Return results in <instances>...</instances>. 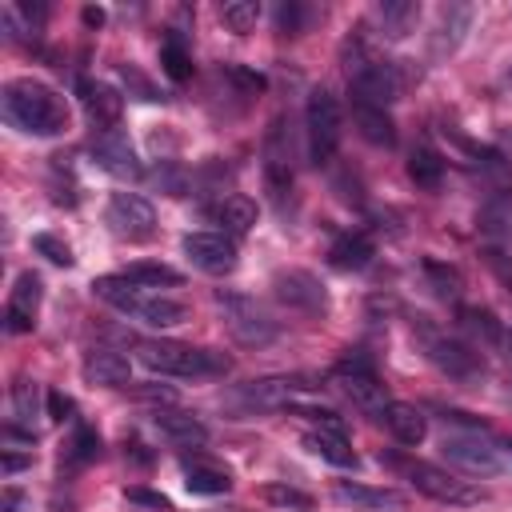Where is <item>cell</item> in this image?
Instances as JSON below:
<instances>
[{
	"label": "cell",
	"instance_id": "30",
	"mask_svg": "<svg viewBox=\"0 0 512 512\" xmlns=\"http://www.w3.org/2000/svg\"><path fill=\"white\" fill-rule=\"evenodd\" d=\"M408 180H412L416 188H424V192H436L440 180H444V160H440V152L428 148V144L412 148V152H408Z\"/></svg>",
	"mask_w": 512,
	"mask_h": 512
},
{
	"label": "cell",
	"instance_id": "38",
	"mask_svg": "<svg viewBox=\"0 0 512 512\" xmlns=\"http://www.w3.org/2000/svg\"><path fill=\"white\" fill-rule=\"evenodd\" d=\"M120 80L128 84V96H136V100H164V92L136 64H120Z\"/></svg>",
	"mask_w": 512,
	"mask_h": 512
},
{
	"label": "cell",
	"instance_id": "24",
	"mask_svg": "<svg viewBox=\"0 0 512 512\" xmlns=\"http://www.w3.org/2000/svg\"><path fill=\"white\" fill-rule=\"evenodd\" d=\"M384 424H388V432L400 440V444H408V448H416L424 436H428V420H424V412L416 408V404H404V400H392L388 408H384V416H380Z\"/></svg>",
	"mask_w": 512,
	"mask_h": 512
},
{
	"label": "cell",
	"instance_id": "37",
	"mask_svg": "<svg viewBox=\"0 0 512 512\" xmlns=\"http://www.w3.org/2000/svg\"><path fill=\"white\" fill-rule=\"evenodd\" d=\"M32 248L44 256V260H52V264H60V268H68L76 256H72V248H68V240L64 236H56V232H36L32 236Z\"/></svg>",
	"mask_w": 512,
	"mask_h": 512
},
{
	"label": "cell",
	"instance_id": "9",
	"mask_svg": "<svg viewBox=\"0 0 512 512\" xmlns=\"http://www.w3.org/2000/svg\"><path fill=\"white\" fill-rule=\"evenodd\" d=\"M348 88H352V104H372V108H388V104L400 100V92H404L396 64L372 60V56H368L360 68L348 72Z\"/></svg>",
	"mask_w": 512,
	"mask_h": 512
},
{
	"label": "cell",
	"instance_id": "14",
	"mask_svg": "<svg viewBox=\"0 0 512 512\" xmlns=\"http://www.w3.org/2000/svg\"><path fill=\"white\" fill-rule=\"evenodd\" d=\"M312 376H264V380H252L240 388V400L244 408H256V412H268V408H288L296 396L312 392Z\"/></svg>",
	"mask_w": 512,
	"mask_h": 512
},
{
	"label": "cell",
	"instance_id": "50",
	"mask_svg": "<svg viewBox=\"0 0 512 512\" xmlns=\"http://www.w3.org/2000/svg\"><path fill=\"white\" fill-rule=\"evenodd\" d=\"M500 448H504V452H508V456H512V440H508V444H500Z\"/></svg>",
	"mask_w": 512,
	"mask_h": 512
},
{
	"label": "cell",
	"instance_id": "42",
	"mask_svg": "<svg viewBox=\"0 0 512 512\" xmlns=\"http://www.w3.org/2000/svg\"><path fill=\"white\" fill-rule=\"evenodd\" d=\"M44 400H48V420H56V424L72 420V408H76V404H72V396H64L60 388H48V396H44Z\"/></svg>",
	"mask_w": 512,
	"mask_h": 512
},
{
	"label": "cell",
	"instance_id": "1",
	"mask_svg": "<svg viewBox=\"0 0 512 512\" xmlns=\"http://www.w3.org/2000/svg\"><path fill=\"white\" fill-rule=\"evenodd\" d=\"M0 104H4L8 124H16L28 136H60L68 128V104H64V96L52 92L48 84L32 80V76L8 80Z\"/></svg>",
	"mask_w": 512,
	"mask_h": 512
},
{
	"label": "cell",
	"instance_id": "19",
	"mask_svg": "<svg viewBox=\"0 0 512 512\" xmlns=\"http://www.w3.org/2000/svg\"><path fill=\"white\" fill-rule=\"evenodd\" d=\"M152 424H156V432L172 448H200L208 440V428L192 412H180V408H156L152 412Z\"/></svg>",
	"mask_w": 512,
	"mask_h": 512
},
{
	"label": "cell",
	"instance_id": "20",
	"mask_svg": "<svg viewBox=\"0 0 512 512\" xmlns=\"http://www.w3.org/2000/svg\"><path fill=\"white\" fill-rule=\"evenodd\" d=\"M332 496L340 500V504H348V508H356V512H396V508H404V496L400 492H392V488H372V484H360V480H340L336 488H332Z\"/></svg>",
	"mask_w": 512,
	"mask_h": 512
},
{
	"label": "cell",
	"instance_id": "36",
	"mask_svg": "<svg viewBox=\"0 0 512 512\" xmlns=\"http://www.w3.org/2000/svg\"><path fill=\"white\" fill-rule=\"evenodd\" d=\"M64 456H68V464H88V460H96V456H100V432L88 428V424H76V432H72Z\"/></svg>",
	"mask_w": 512,
	"mask_h": 512
},
{
	"label": "cell",
	"instance_id": "47",
	"mask_svg": "<svg viewBox=\"0 0 512 512\" xmlns=\"http://www.w3.org/2000/svg\"><path fill=\"white\" fill-rule=\"evenodd\" d=\"M28 464H32V452H28V456H16V452H8V448H4V460H0L4 476H16V472H20V468H28Z\"/></svg>",
	"mask_w": 512,
	"mask_h": 512
},
{
	"label": "cell",
	"instance_id": "13",
	"mask_svg": "<svg viewBox=\"0 0 512 512\" xmlns=\"http://www.w3.org/2000/svg\"><path fill=\"white\" fill-rule=\"evenodd\" d=\"M264 188L276 204H284L292 192V144L284 136V120H272L264 136Z\"/></svg>",
	"mask_w": 512,
	"mask_h": 512
},
{
	"label": "cell",
	"instance_id": "2",
	"mask_svg": "<svg viewBox=\"0 0 512 512\" xmlns=\"http://www.w3.org/2000/svg\"><path fill=\"white\" fill-rule=\"evenodd\" d=\"M136 356L148 372H160V376H224L232 368V360L216 348H192V344H180V340H140L136 344Z\"/></svg>",
	"mask_w": 512,
	"mask_h": 512
},
{
	"label": "cell",
	"instance_id": "16",
	"mask_svg": "<svg viewBox=\"0 0 512 512\" xmlns=\"http://www.w3.org/2000/svg\"><path fill=\"white\" fill-rule=\"evenodd\" d=\"M40 296H44L40 276H36V272H20L16 284H12V292H8V308H4L8 332H32V328H36Z\"/></svg>",
	"mask_w": 512,
	"mask_h": 512
},
{
	"label": "cell",
	"instance_id": "35",
	"mask_svg": "<svg viewBox=\"0 0 512 512\" xmlns=\"http://www.w3.org/2000/svg\"><path fill=\"white\" fill-rule=\"evenodd\" d=\"M256 16H260V4L256 0H228V4H220V20L232 32H240V36L256 28Z\"/></svg>",
	"mask_w": 512,
	"mask_h": 512
},
{
	"label": "cell",
	"instance_id": "46",
	"mask_svg": "<svg viewBox=\"0 0 512 512\" xmlns=\"http://www.w3.org/2000/svg\"><path fill=\"white\" fill-rule=\"evenodd\" d=\"M28 508H32V500L20 488H4L0 492V512H28Z\"/></svg>",
	"mask_w": 512,
	"mask_h": 512
},
{
	"label": "cell",
	"instance_id": "5",
	"mask_svg": "<svg viewBox=\"0 0 512 512\" xmlns=\"http://www.w3.org/2000/svg\"><path fill=\"white\" fill-rule=\"evenodd\" d=\"M216 308L224 316V328L232 332L236 344L244 348H264L276 340V320L252 300V296H240V292H216Z\"/></svg>",
	"mask_w": 512,
	"mask_h": 512
},
{
	"label": "cell",
	"instance_id": "28",
	"mask_svg": "<svg viewBox=\"0 0 512 512\" xmlns=\"http://www.w3.org/2000/svg\"><path fill=\"white\" fill-rule=\"evenodd\" d=\"M420 20V8L412 0H384L376 8V24H380V36L384 40H404Z\"/></svg>",
	"mask_w": 512,
	"mask_h": 512
},
{
	"label": "cell",
	"instance_id": "43",
	"mask_svg": "<svg viewBox=\"0 0 512 512\" xmlns=\"http://www.w3.org/2000/svg\"><path fill=\"white\" fill-rule=\"evenodd\" d=\"M264 496H268L272 504H292V508H308V496H304V492H296V488H284V484H268V488H264Z\"/></svg>",
	"mask_w": 512,
	"mask_h": 512
},
{
	"label": "cell",
	"instance_id": "51",
	"mask_svg": "<svg viewBox=\"0 0 512 512\" xmlns=\"http://www.w3.org/2000/svg\"><path fill=\"white\" fill-rule=\"evenodd\" d=\"M504 80H508V88H512V68H508V76H504Z\"/></svg>",
	"mask_w": 512,
	"mask_h": 512
},
{
	"label": "cell",
	"instance_id": "33",
	"mask_svg": "<svg viewBox=\"0 0 512 512\" xmlns=\"http://www.w3.org/2000/svg\"><path fill=\"white\" fill-rule=\"evenodd\" d=\"M120 276H128L132 284H144V288H160V284H168V288H176L184 276L176 272V268H168V264H152V260H140V264H128Z\"/></svg>",
	"mask_w": 512,
	"mask_h": 512
},
{
	"label": "cell",
	"instance_id": "10",
	"mask_svg": "<svg viewBox=\"0 0 512 512\" xmlns=\"http://www.w3.org/2000/svg\"><path fill=\"white\" fill-rule=\"evenodd\" d=\"M440 452H444L448 464H456L468 476H496L504 468L500 448L488 444V440H480V432H448L440 440Z\"/></svg>",
	"mask_w": 512,
	"mask_h": 512
},
{
	"label": "cell",
	"instance_id": "6",
	"mask_svg": "<svg viewBox=\"0 0 512 512\" xmlns=\"http://www.w3.org/2000/svg\"><path fill=\"white\" fill-rule=\"evenodd\" d=\"M340 104L328 88H312L308 104H304V132H308V160L312 164H328L332 152L340 148Z\"/></svg>",
	"mask_w": 512,
	"mask_h": 512
},
{
	"label": "cell",
	"instance_id": "3",
	"mask_svg": "<svg viewBox=\"0 0 512 512\" xmlns=\"http://www.w3.org/2000/svg\"><path fill=\"white\" fill-rule=\"evenodd\" d=\"M412 332L420 336L424 356H428L444 376H452L456 384H468V388L484 380V360H480V352H476V348H468V344H460V340L444 336L440 328H432V324H428V316H416V320H412Z\"/></svg>",
	"mask_w": 512,
	"mask_h": 512
},
{
	"label": "cell",
	"instance_id": "44",
	"mask_svg": "<svg viewBox=\"0 0 512 512\" xmlns=\"http://www.w3.org/2000/svg\"><path fill=\"white\" fill-rule=\"evenodd\" d=\"M128 500H132V504H148V508H156V512H168V508H172L164 492H148V488H128Z\"/></svg>",
	"mask_w": 512,
	"mask_h": 512
},
{
	"label": "cell",
	"instance_id": "8",
	"mask_svg": "<svg viewBox=\"0 0 512 512\" xmlns=\"http://www.w3.org/2000/svg\"><path fill=\"white\" fill-rule=\"evenodd\" d=\"M104 224H108L112 236H120L128 244H140L156 228V208L140 192H112L108 208H104Z\"/></svg>",
	"mask_w": 512,
	"mask_h": 512
},
{
	"label": "cell",
	"instance_id": "49",
	"mask_svg": "<svg viewBox=\"0 0 512 512\" xmlns=\"http://www.w3.org/2000/svg\"><path fill=\"white\" fill-rule=\"evenodd\" d=\"M80 16H84V24H88V28H100V24H104V8H96V4H88Z\"/></svg>",
	"mask_w": 512,
	"mask_h": 512
},
{
	"label": "cell",
	"instance_id": "23",
	"mask_svg": "<svg viewBox=\"0 0 512 512\" xmlns=\"http://www.w3.org/2000/svg\"><path fill=\"white\" fill-rule=\"evenodd\" d=\"M92 292H96L100 300H108L112 308L128 312V316H136V312L144 308V300L152 296L144 284H132L128 276H96V280H92Z\"/></svg>",
	"mask_w": 512,
	"mask_h": 512
},
{
	"label": "cell",
	"instance_id": "26",
	"mask_svg": "<svg viewBox=\"0 0 512 512\" xmlns=\"http://www.w3.org/2000/svg\"><path fill=\"white\" fill-rule=\"evenodd\" d=\"M300 444H304L312 456H320V460H328V464H336V468H356V452H352V444L344 440V432L316 428V432H304Z\"/></svg>",
	"mask_w": 512,
	"mask_h": 512
},
{
	"label": "cell",
	"instance_id": "39",
	"mask_svg": "<svg viewBox=\"0 0 512 512\" xmlns=\"http://www.w3.org/2000/svg\"><path fill=\"white\" fill-rule=\"evenodd\" d=\"M424 272L436 280V292H440V296H456V292H460V276H456V268H444L440 260H424Z\"/></svg>",
	"mask_w": 512,
	"mask_h": 512
},
{
	"label": "cell",
	"instance_id": "40",
	"mask_svg": "<svg viewBox=\"0 0 512 512\" xmlns=\"http://www.w3.org/2000/svg\"><path fill=\"white\" fill-rule=\"evenodd\" d=\"M12 408H16V420H24V424L32 428V412H36V388H32L28 380H20V384H16V392H12Z\"/></svg>",
	"mask_w": 512,
	"mask_h": 512
},
{
	"label": "cell",
	"instance_id": "29",
	"mask_svg": "<svg viewBox=\"0 0 512 512\" xmlns=\"http://www.w3.org/2000/svg\"><path fill=\"white\" fill-rule=\"evenodd\" d=\"M216 224L224 228V236H244L256 228V204L248 196H224L216 208H212Z\"/></svg>",
	"mask_w": 512,
	"mask_h": 512
},
{
	"label": "cell",
	"instance_id": "34",
	"mask_svg": "<svg viewBox=\"0 0 512 512\" xmlns=\"http://www.w3.org/2000/svg\"><path fill=\"white\" fill-rule=\"evenodd\" d=\"M460 324L476 336V340H484V344H496V340H504V324L488 312V308H476V304H468V308H460Z\"/></svg>",
	"mask_w": 512,
	"mask_h": 512
},
{
	"label": "cell",
	"instance_id": "41",
	"mask_svg": "<svg viewBox=\"0 0 512 512\" xmlns=\"http://www.w3.org/2000/svg\"><path fill=\"white\" fill-rule=\"evenodd\" d=\"M300 24H304V8L300 4H280L276 8V32L280 36H296Z\"/></svg>",
	"mask_w": 512,
	"mask_h": 512
},
{
	"label": "cell",
	"instance_id": "32",
	"mask_svg": "<svg viewBox=\"0 0 512 512\" xmlns=\"http://www.w3.org/2000/svg\"><path fill=\"white\" fill-rule=\"evenodd\" d=\"M184 316H188V308H184L180 300H168V296H148L144 308L136 312V320L148 324V328H172V324H180Z\"/></svg>",
	"mask_w": 512,
	"mask_h": 512
},
{
	"label": "cell",
	"instance_id": "12",
	"mask_svg": "<svg viewBox=\"0 0 512 512\" xmlns=\"http://www.w3.org/2000/svg\"><path fill=\"white\" fill-rule=\"evenodd\" d=\"M272 296H276L280 304L304 312V316H324V312H328V292H324V284H320L312 272H304V268L276 272V276H272Z\"/></svg>",
	"mask_w": 512,
	"mask_h": 512
},
{
	"label": "cell",
	"instance_id": "11",
	"mask_svg": "<svg viewBox=\"0 0 512 512\" xmlns=\"http://www.w3.org/2000/svg\"><path fill=\"white\" fill-rule=\"evenodd\" d=\"M180 248H184V256L192 260V268H200V272H208V276H228V272L236 268V260H240L236 240L224 236V232H188V236L180 240Z\"/></svg>",
	"mask_w": 512,
	"mask_h": 512
},
{
	"label": "cell",
	"instance_id": "18",
	"mask_svg": "<svg viewBox=\"0 0 512 512\" xmlns=\"http://www.w3.org/2000/svg\"><path fill=\"white\" fill-rule=\"evenodd\" d=\"M472 28V8L468 4H444L432 28V60L452 56L464 44V32Z\"/></svg>",
	"mask_w": 512,
	"mask_h": 512
},
{
	"label": "cell",
	"instance_id": "45",
	"mask_svg": "<svg viewBox=\"0 0 512 512\" xmlns=\"http://www.w3.org/2000/svg\"><path fill=\"white\" fill-rule=\"evenodd\" d=\"M228 76H232L244 92H252V96L264 88V76H260V72H248V68H240V64H232V68H228Z\"/></svg>",
	"mask_w": 512,
	"mask_h": 512
},
{
	"label": "cell",
	"instance_id": "27",
	"mask_svg": "<svg viewBox=\"0 0 512 512\" xmlns=\"http://www.w3.org/2000/svg\"><path fill=\"white\" fill-rule=\"evenodd\" d=\"M352 120H356V132L376 144V148H392L396 144V124L384 108H372V104H352Z\"/></svg>",
	"mask_w": 512,
	"mask_h": 512
},
{
	"label": "cell",
	"instance_id": "4",
	"mask_svg": "<svg viewBox=\"0 0 512 512\" xmlns=\"http://www.w3.org/2000/svg\"><path fill=\"white\" fill-rule=\"evenodd\" d=\"M388 464H392L396 472H404V476L416 484V492H424V496H432V500H440V504L472 508V504H484V500H488L484 488H476L472 480H460L456 472H444V468H436V464H428V460H400V456H388Z\"/></svg>",
	"mask_w": 512,
	"mask_h": 512
},
{
	"label": "cell",
	"instance_id": "25",
	"mask_svg": "<svg viewBox=\"0 0 512 512\" xmlns=\"http://www.w3.org/2000/svg\"><path fill=\"white\" fill-rule=\"evenodd\" d=\"M372 252H376V248H372V240H368L364 232H344V236L332 240V248H328V264L340 268V272H360V268H368Z\"/></svg>",
	"mask_w": 512,
	"mask_h": 512
},
{
	"label": "cell",
	"instance_id": "17",
	"mask_svg": "<svg viewBox=\"0 0 512 512\" xmlns=\"http://www.w3.org/2000/svg\"><path fill=\"white\" fill-rule=\"evenodd\" d=\"M80 104H84V116L96 124V132L104 128H116L120 124V112H124V96L112 88V84H100V80H80Z\"/></svg>",
	"mask_w": 512,
	"mask_h": 512
},
{
	"label": "cell",
	"instance_id": "31",
	"mask_svg": "<svg viewBox=\"0 0 512 512\" xmlns=\"http://www.w3.org/2000/svg\"><path fill=\"white\" fill-rule=\"evenodd\" d=\"M160 64H164V72H168L176 84H184V80L192 76V52H188L184 32L172 28V32L160 40Z\"/></svg>",
	"mask_w": 512,
	"mask_h": 512
},
{
	"label": "cell",
	"instance_id": "21",
	"mask_svg": "<svg viewBox=\"0 0 512 512\" xmlns=\"http://www.w3.org/2000/svg\"><path fill=\"white\" fill-rule=\"evenodd\" d=\"M84 380L88 384H100V388H120V384H132V368H128V356H120L116 348H92L80 364Z\"/></svg>",
	"mask_w": 512,
	"mask_h": 512
},
{
	"label": "cell",
	"instance_id": "22",
	"mask_svg": "<svg viewBox=\"0 0 512 512\" xmlns=\"http://www.w3.org/2000/svg\"><path fill=\"white\" fill-rule=\"evenodd\" d=\"M184 484L196 496H224L232 488V472L208 456H192V460L184 456Z\"/></svg>",
	"mask_w": 512,
	"mask_h": 512
},
{
	"label": "cell",
	"instance_id": "48",
	"mask_svg": "<svg viewBox=\"0 0 512 512\" xmlns=\"http://www.w3.org/2000/svg\"><path fill=\"white\" fill-rule=\"evenodd\" d=\"M136 396H144V400H176V392L172 388H156V384H148V388H136Z\"/></svg>",
	"mask_w": 512,
	"mask_h": 512
},
{
	"label": "cell",
	"instance_id": "7",
	"mask_svg": "<svg viewBox=\"0 0 512 512\" xmlns=\"http://www.w3.org/2000/svg\"><path fill=\"white\" fill-rule=\"evenodd\" d=\"M336 384H340V392H344L360 412H368V416H384V408L392 404L388 392H384V384H380V376H376V368H372L364 356H344V360L336 364Z\"/></svg>",
	"mask_w": 512,
	"mask_h": 512
},
{
	"label": "cell",
	"instance_id": "15",
	"mask_svg": "<svg viewBox=\"0 0 512 512\" xmlns=\"http://www.w3.org/2000/svg\"><path fill=\"white\" fill-rule=\"evenodd\" d=\"M88 152H92V160H96L108 176H116V180H136V176H140L136 148L128 144V136H124L120 128H104V132H96L92 144H88Z\"/></svg>",
	"mask_w": 512,
	"mask_h": 512
}]
</instances>
